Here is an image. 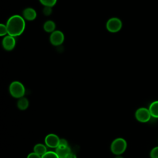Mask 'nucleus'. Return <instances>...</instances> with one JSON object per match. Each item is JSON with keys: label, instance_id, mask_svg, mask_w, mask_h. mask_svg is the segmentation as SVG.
Returning a JSON list of instances; mask_svg holds the SVG:
<instances>
[{"label": "nucleus", "instance_id": "22", "mask_svg": "<svg viewBox=\"0 0 158 158\" xmlns=\"http://www.w3.org/2000/svg\"><path fill=\"white\" fill-rule=\"evenodd\" d=\"M65 158H77V156L75 154L73 153H72V152H70L69 154H68Z\"/></svg>", "mask_w": 158, "mask_h": 158}, {"label": "nucleus", "instance_id": "3", "mask_svg": "<svg viewBox=\"0 0 158 158\" xmlns=\"http://www.w3.org/2000/svg\"><path fill=\"white\" fill-rule=\"evenodd\" d=\"M9 93L13 98L20 99L24 96L25 88L20 81H14L9 85Z\"/></svg>", "mask_w": 158, "mask_h": 158}, {"label": "nucleus", "instance_id": "11", "mask_svg": "<svg viewBox=\"0 0 158 158\" xmlns=\"http://www.w3.org/2000/svg\"><path fill=\"white\" fill-rule=\"evenodd\" d=\"M56 27L55 22L51 20L46 21L43 25V29L47 33H52L56 30Z\"/></svg>", "mask_w": 158, "mask_h": 158}, {"label": "nucleus", "instance_id": "1", "mask_svg": "<svg viewBox=\"0 0 158 158\" xmlns=\"http://www.w3.org/2000/svg\"><path fill=\"white\" fill-rule=\"evenodd\" d=\"M9 35L17 37L21 35L25 29V21L23 17L14 15L9 18L6 24Z\"/></svg>", "mask_w": 158, "mask_h": 158}, {"label": "nucleus", "instance_id": "12", "mask_svg": "<svg viewBox=\"0 0 158 158\" xmlns=\"http://www.w3.org/2000/svg\"><path fill=\"white\" fill-rule=\"evenodd\" d=\"M148 109L151 113V117L158 118V101H154L151 102Z\"/></svg>", "mask_w": 158, "mask_h": 158}, {"label": "nucleus", "instance_id": "20", "mask_svg": "<svg viewBox=\"0 0 158 158\" xmlns=\"http://www.w3.org/2000/svg\"><path fill=\"white\" fill-rule=\"evenodd\" d=\"M27 158H41V156L33 152L30 153V154L27 156Z\"/></svg>", "mask_w": 158, "mask_h": 158}, {"label": "nucleus", "instance_id": "21", "mask_svg": "<svg viewBox=\"0 0 158 158\" xmlns=\"http://www.w3.org/2000/svg\"><path fill=\"white\" fill-rule=\"evenodd\" d=\"M59 145H62V146H68V143L65 139L62 138L60 139L59 141Z\"/></svg>", "mask_w": 158, "mask_h": 158}, {"label": "nucleus", "instance_id": "17", "mask_svg": "<svg viewBox=\"0 0 158 158\" xmlns=\"http://www.w3.org/2000/svg\"><path fill=\"white\" fill-rule=\"evenodd\" d=\"M150 158H158V146L154 147L149 153Z\"/></svg>", "mask_w": 158, "mask_h": 158}, {"label": "nucleus", "instance_id": "16", "mask_svg": "<svg viewBox=\"0 0 158 158\" xmlns=\"http://www.w3.org/2000/svg\"><path fill=\"white\" fill-rule=\"evenodd\" d=\"M41 158H59L56 152L54 151H47Z\"/></svg>", "mask_w": 158, "mask_h": 158}, {"label": "nucleus", "instance_id": "15", "mask_svg": "<svg viewBox=\"0 0 158 158\" xmlns=\"http://www.w3.org/2000/svg\"><path fill=\"white\" fill-rule=\"evenodd\" d=\"M40 3L44 7H52L57 2V0H39Z\"/></svg>", "mask_w": 158, "mask_h": 158}, {"label": "nucleus", "instance_id": "2", "mask_svg": "<svg viewBox=\"0 0 158 158\" xmlns=\"http://www.w3.org/2000/svg\"><path fill=\"white\" fill-rule=\"evenodd\" d=\"M127 147V143L126 140L122 138H117L112 142L110 151L114 154L120 156L125 151Z\"/></svg>", "mask_w": 158, "mask_h": 158}, {"label": "nucleus", "instance_id": "18", "mask_svg": "<svg viewBox=\"0 0 158 158\" xmlns=\"http://www.w3.org/2000/svg\"><path fill=\"white\" fill-rule=\"evenodd\" d=\"M8 35L7 33V27L5 24L1 23L0 24V36H6Z\"/></svg>", "mask_w": 158, "mask_h": 158}, {"label": "nucleus", "instance_id": "7", "mask_svg": "<svg viewBox=\"0 0 158 158\" xmlns=\"http://www.w3.org/2000/svg\"><path fill=\"white\" fill-rule=\"evenodd\" d=\"M3 48L8 51H10L14 49L16 45V40L15 37L10 35H6L2 41Z\"/></svg>", "mask_w": 158, "mask_h": 158}, {"label": "nucleus", "instance_id": "8", "mask_svg": "<svg viewBox=\"0 0 158 158\" xmlns=\"http://www.w3.org/2000/svg\"><path fill=\"white\" fill-rule=\"evenodd\" d=\"M60 138L55 134L51 133L48 135L44 138L46 145L51 148H57L59 144Z\"/></svg>", "mask_w": 158, "mask_h": 158}, {"label": "nucleus", "instance_id": "9", "mask_svg": "<svg viewBox=\"0 0 158 158\" xmlns=\"http://www.w3.org/2000/svg\"><path fill=\"white\" fill-rule=\"evenodd\" d=\"M37 16L36 10L31 7H27L23 11V17L28 21L34 20Z\"/></svg>", "mask_w": 158, "mask_h": 158}, {"label": "nucleus", "instance_id": "19", "mask_svg": "<svg viewBox=\"0 0 158 158\" xmlns=\"http://www.w3.org/2000/svg\"><path fill=\"white\" fill-rule=\"evenodd\" d=\"M52 9L51 7H44L43 9V12L45 15H49L52 14Z\"/></svg>", "mask_w": 158, "mask_h": 158}, {"label": "nucleus", "instance_id": "13", "mask_svg": "<svg viewBox=\"0 0 158 158\" xmlns=\"http://www.w3.org/2000/svg\"><path fill=\"white\" fill-rule=\"evenodd\" d=\"M17 107L19 109H20L21 110H25L28 107L29 101L27 98H26L25 97H22V98L19 99L17 103Z\"/></svg>", "mask_w": 158, "mask_h": 158}, {"label": "nucleus", "instance_id": "5", "mask_svg": "<svg viewBox=\"0 0 158 158\" xmlns=\"http://www.w3.org/2000/svg\"><path fill=\"white\" fill-rule=\"evenodd\" d=\"M135 118L139 122L146 123L150 120L151 115L149 109L146 107L138 108L135 114Z\"/></svg>", "mask_w": 158, "mask_h": 158}, {"label": "nucleus", "instance_id": "14", "mask_svg": "<svg viewBox=\"0 0 158 158\" xmlns=\"http://www.w3.org/2000/svg\"><path fill=\"white\" fill-rule=\"evenodd\" d=\"M33 151H34V152L42 156L47 152V148L44 144L38 143V144H36V145H35V146L33 148Z\"/></svg>", "mask_w": 158, "mask_h": 158}, {"label": "nucleus", "instance_id": "6", "mask_svg": "<svg viewBox=\"0 0 158 158\" xmlns=\"http://www.w3.org/2000/svg\"><path fill=\"white\" fill-rule=\"evenodd\" d=\"M65 40V36L63 32L60 30H55L51 33L49 37L50 43L55 46L61 45Z\"/></svg>", "mask_w": 158, "mask_h": 158}, {"label": "nucleus", "instance_id": "4", "mask_svg": "<svg viewBox=\"0 0 158 158\" xmlns=\"http://www.w3.org/2000/svg\"><path fill=\"white\" fill-rule=\"evenodd\" d=\"M106 27L110 33H117L122 29V22L117 17H111L107 21Z\"/></svg>", "mask_w": 158, "mask_h": 158}, {"label": "nucleus", "instance_id": "23", "mask_svg": "<svg viewBox=\"0 0 158 158\" xmlns=\"http://www.w3.org/2000/svg\"><path fill=\"white\" fill-rule=\"evenodd\" d=\"M115 158H123V157H122V156H116Z\"/></svg>", "mask_w": 158, "mask_h": 158}, {"label": "nucleus", "instance_id": "10", "mask_svg": "<svg viewBox=\"0 0 158 158\" xmlns=\"http://www.w3.org/2000/svg\"><path fill=\"white\" fill-rule=\"evenodd\" d=\"M56 154L59 156V158H65V156L71 152V150L70 147L68 146H62L59 145L57 148H56Z\"/></svg>", "mask_w": 158, "mask_h": 158}]
</instances>
